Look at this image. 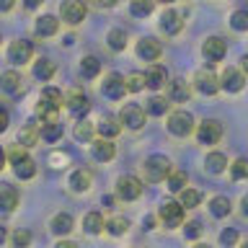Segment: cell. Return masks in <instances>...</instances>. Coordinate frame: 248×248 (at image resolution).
I'll return each mask as SVG.
<instances>
[{
    "label": "cell",
    "instance_id": "26",
    "mask_svg": "<svg viewBox=\"0 0 248 248\" xmlns=\"http://www.w3.org/2000/svg\"><path fill=\"white\" fill-rule=\"evenodd\" d=\"M104 228H106V222H104V215L101 212H88L83 217V230L88 232V235H98Z\"/></svg>",
    "mask_w": 248,
    "mask_h": 248
},
{
    "label": "cell",
    "instance_id": "50",
    "mask_svg": "<svg viewBox=\"0 0 248 248\" xmlns=\"http://www.w3.org/2000/svg\"><path fill=\"white\" fill-rule=\"evenodd\" d=\"M54 248H78V246L73 243V240H60V243L54 246Z\"/></svg>",
    "mask_w": 248,
    "mask_h": 248
},
{
    "label": "cell",
    "instance_id": "51",
    "mask_svg": "<svg viewBox=\"0 0 248 248\" xmlns=\"http://www.w3.org/2000/svg\"><path fill=\"white\" fill-rule=\"evenodd\" d=\"M114 3H116V0H96V5H98V8H111Z\"/></svg>",
    "mask_w": 248,
    "mask_h": 248
},
{
    "label": "cell",
    "instance_id": "53",
    "mask_svg": "<svg viewBox=\"0 0 248 248\" xmlns=\"http://www.w3.org/2000/svg\"><path fill=\"white\" fill-rule=\"evenodd\" d=\"M39 3H42V0H23V5H26V8H36Z\"/></svg>",
    "mask_w": 248,
    "mask_h": 248
},
{
    "label": "cell",
    "instance_id": "58",
    "mask_svg": "<svg viewBox=\"0 0 248 248\" xmlns=\"http://www.w3.org/2000/svg\"><path fill=\"white\" fill-rule=\"evenodd\" d=\"M160 3H176V0H160Z\"/></svg>",
    "mask_w": 248,
    "mask_h": 248
},
{
    "label": "cell",
    "instance_id": "28",
    "mask_svg": "<svg viewBox=\"0 0 248 248\" xmlns=\"http://www.w3.org/2000/svg\"><path fill=\"white\" fill-rule=\"evenodd\" d=\"M101 73V60L98 57H83V62H80V75L85 78V80H93Z\"/></svg>",
    "mask_w": 248,
    "mask_h": 248
},
{
    "label": "cell",
    "instance_id": "45",
    "mask_svg": "<svg viewBox=\"0 0 248 248\" xmlns=\"http://www.w3.org/2000/svg\"><path fill=\"white\" fill-rule=\"evenodd\" d=\"M220 243L222 246H235L238 243V230H232V228H225L222 232H220Z\"/></svg>",
    "mask_w": 248,
    "mask_h": 248
},
{
    "label": "cell",
    "instance_id": "24",
    "mask_svg": "<svg viewBox=\"0 0 248 248\" xmlns=\"http://www.w3.org/2000/svg\"><path fill=\"white\" fill-rule=\"evenodd\" d=\"M189 96H191V88H189V83H186V80L168 83V98H170V101L184 104V101H189Z\"/></svg>",
    "mask_w": 248,
    "mask_h": 248
},
{
    "label": "cell",
    "instance_id": "6",
    "mask_svg": "<svg viewBox=\"0 0 248 248\" xmlns=\"http://www.w3.org/2000/svg\"><path fill=\"white\" fill-rule=\"evenodd\" d=\"M220 137H222V124L217 119H204L197 127V140L202 145H215L220 142Z\"/></svg>",
    "mask_w": 248,
    "mask_h": 248
},
{
    "label": "cell",
    "instance_id": "22",
    "mask_svg": "<svg viewBox=\"0 0 248 248\" xmlns=\"http://www.w3.org/2000/svg\"><path fill=\"white\" fill-rule=\"evenodd\" d=\"M160 29L166 31L168 36H173V34H178V31L184 29L181 13H176V11H166V13L160 16Z\"/></svg>",
    "mask_w": 248,
    "mask_h": 248
},
{
    "label": "cell",
    "instance_id": "16",
    "mask_svg": "<svg viewBox=\"0 0 248 248\" xmlns=\"http://www.w3.org/2000/svg\"><path fill=\"white\" fill-rule=\"evenodd\" d=\"M160 52H163V46H160L158 39H153V36H147V39H142V42H137V54H140L145 62L158 60Z\"/></svg>",
    "mask_w": 248,
    "mask_h": 248
},
{
    "label": "cell",
    "instance_id": "36",
    "mask_svg": "<svg viewBox=\"0 0 248 248\" xmlns=\"http://www.w3.org/2000/svg\"><path fill=\"white\" fill-rule=\"evenodd\" d=\"M106 42H108V46H111L114 52H122L124 46H127V34H124L122 29H111L108 36H106Z\"/></svg>",
    "mask_w": 248,
    "mask_h": 248
},
{
    "label": "cell",
    "instance_id": "4",
    "mask_svg": "<svg viewBox=\"0 0 248 248\" xmlns=\"http://www.w3.org/2000/svg\"><path fill=\"white\" fill-rule=\"evenodd\" d=\"M168 132L176 137H189L194 132V116L189 111H173L168 116Z\"/></svg>",
    "mask_w": 248,
    "mask_h": 248
},
{
    "label": "cell",
    "instance_id": "29",
    "mask_svg": "<svg viewBox=\"0 0 248 248\" xmlns=\"http://www.w3.org/2000/svg\"><path fill=\"white\" fill-rule=\"evenodd\" d=\"M52 75H54V65L49 60H39V62H34V78L36 80H42V83H46V80H52Z\"/></svg>",
    "mask_w": 248,
    "mask_h": 248
},
{
    "label": "cell",
    "instance_id": "57",
    "mask_svg": "<svg viewBox=\"0 0 248 248\" xmlns=\"http://www.w3.org/2000/svg\"><path fill=\"white\" fill-rule=\"evenodd\" d=\"M194 248H212V246H207V243H197Z\"/></svg>",
    "mask_w": 248,
    "mask_h": 248
},
{
    "label": "cell",
    "instance_id": "32",
    "mask_svg": "<svg viewBox=\"0 0 248 248\" xmlns=\"http://www.w3.org/2000/svg\"><path fill=\"white\" fill-rule=\"evenodd\" d=\"M155 0H129V13L137 16V18H145V16L153 13Z\"/></svg>",
    "mask_w": 248,
    "mask_h": 248
},
{
    "label": "cell",
    "instance_id": "27",
    "mask_svg": "<svg viewBox=\"0 0 248 248\" xmlns=\"http://www.w3.org/2000/svg\"><path fill=\"white\" fill-rule=\"evenodd\" d=\"M39 137L46 140V142H57V140L62 137V122H46L42 124V129H39Z\"/></svg>",
    "mask_w": 248,
    "mask_h": 248
},
{
    "label": "cell",
    "instance_id": "23",
    "mask_svg": "<svg viewBox=\"0 0 248 248\" xmlns=\"http://www.w3.org/2000/svg\"><path fill=\"white\" fill-rule=\"evenodd\" d=\"M73 215H67V212H57L52 217V222H49V228L54 235H67L70 230H73Z\"/></svg>",
    "mask_w": 248,
    "mask_h": 248
},
{
    "label": "cell",
    "instance_id": "9",
    "mask_svg": "<svg viewBox=\"0 0 248 248\" xmlns=\"http://www.w3.org/2000/svg\"><path fill=\"white\" fill-rule=\"evenodd\" d=\"M194 85H197V91L204 93V96H215V93L220 91V78H217L212 70H199V73L194 75Z\"/></svg>",
    "mask_w": 248,
    "mask_h": 248
},
{
    "label": "cell",
    "instance_id": "21",
    "mask_svg": "<svg viewBox=\"0 0 248 248\" xmlns=\"http://www.w3.org/2000/svg\"><path fill=\"white\" fill-rule=\"evenodd\" d=\"M91 184H93V173H91V170H85V168H78L75 173L70 176V189H73L75 194L88 191Z\"/></svg>",
    "mask_w": 248,
    "mask_h": 248
},
{
    "label": "cell",
    "instance_id": "5",
    "mask_svg": "<svg viewBox=\"0 0 248 248\" xmlns=\"http://www.w3.org/2000/svg\"><path fill=\"white\" fill-rule=\"evenodd\" d=\"M140 194H142V181L137 176H122L116 181V197L119 199L135 202V199H140Z\"/></svg>",
    "mask_w": 248,
    "mask_h": 248
},
{
    "label": "cell",
    "instance_id": "33",
    "mask_svg": "<svg viewBox=\"0 0 248 248\" xmlns=\"http://www.w3.org/2000/svg\"><path fill=\"white\" fill-rule=\"evenodd\" d=\"M209 212H212V217H228L230 215V199L228 197H212Z\"/></svg>",
    "mask_w": 248,
    "mask_h": 248
},
{
    "label": "cell",
    "instance_id": "52",
    "mask_svg": "<svg viewBox=\"0 0 248 248\" xmlns=\"http://www.w3.org/2000/svg\"><path fill=\"white\" fill-rule=\"evenodd\" d=\"M240 207H243V217H248V194L243 197V202H240Z\"/></svg>",
    "mask_w": 248,
    "mask_h": 248
},
{
    "label": "cell",
    "instance_id": "47",
    "mask_svg": "<svg viewBox=\"0 0 248 248\" xmlns=\"http://www.w3.org/2000/svg\"><path fill=\"white\" fill-rule=\"evenodd\" d=\"M8 129V111L5 108H0V132Z\"/></svg>",
    "mask_w": 248,
    "mask_h": 248
},
{
    "label": "cell",
    "instance_id": "2",
    "mask_svg": "<svg viewBox=\"0 0 248 248\" xmlns=\"http://www.w3.org/2000/svg\"><path fill=\"white\" fill-rule=\"evenodd\" d=\"M5 158H11V166H13V173L21 178V181H29V178L36 176V163L29 158L26 153L21 150V147H13L11 153L5 155Z\"/></svg>",
    "mask_w": 248,
    "mask_h": 248
},
{
    "label": "cell",
    "instance_id": "43",
    "mask_svg": "<svg viewBox=\"0 0 248 248\" xmlns=\"http://www.w3.org/2000/svg\"><path fill=\"white\" fill-rule=\"evenodd\" d=\"M31 243V232L29 230H16L11 235V246L13 248H26Z\"/></svg>",
    "mask_w": 248,
    "mask_h": 248
},
{
    "label": "cell",
    "instance_id": "54",
    "mask_svg": "<svg viewBox=\"0 0 248 248\" xmlns=\"http://www.w3.org/2000/svg\"><path fill=\"white\" fill-rule=\"evenodd\" d=\"M101 204H106V207H111V204H114V197H104V199H101Z\"/></svg>",
    "mask_w": 248,
    "mask_h": 248
},
{
    "label": "cell",
    "instance_id": "13",
    "mask_svg": "<svg viewBox=\"0 0 248 248\" xmlns=\"http://www.w3.org/2000/svg\"><path fill=\"white\" fill-rule=\"evenodd\" d=\"M225 52H228V44H225V39H220V36H209V39H204V44H202V54H204L207 62H220L225 57Z\"/></svg>",
    "mask_w": 248,
    "mask_h": 248
},
{
    "label": "cell",
    "instance_id": "40",
    "mask_svg": "<svg viewBox=\"0 0 248 248\" xmlns=\"http://www.w3.org/2000/svg\"><path fill=\"white\" fill-rule=\"evenodd\" d=\"M124 85H127V91H132V93L142 91L145 88V75L142 73H129L127 78H124Z\"/></svg>",
    "mask_w": 248,
    "mask_h": 248
},
{
    "label": "cell",
    "instance_id": "55",
    "mask_svg": "<svg viewBox=\"0 0 248 248\" xmlns=\"http://www.w3.org/2000/svg\"><path fill=\"white\" fill-rule=\"evenodd\" d=\"M3 166H5V150L0 147V170H3Z\"/></svg>",
    "mask_w": 248,
    "mask_h": 248
},
{
    "label": "cell",
    "instance_id": "30",
    "mask_svg": "<svg viewBox=\"0 0 248 248\" xmlns=\"http://www.w3.org/2000/svg\"><path fill=\"white\" fill-rule=\"evenodd\" d=\"M204 166H207L209 173H222V170L228 168V158H225L222 153H209L207 160H204Z\"/></svg>",
    "mask_w": 248,
    "mask_h": 248
},
{
    "label": "cell",
    "instance_id": "41",
    "mask_svg": "<svg viewBox=\"0 0 248 248\" xmlns=\"http://www.w3.org/2000/svg\"><path fill=\"white\" fill-rule=\"evenodd\" d=\"M91 137H93V124L85 122V119H80V122L75 124V140H83V142H88Z\"/></svg>",
    "mask_w": 248,
    "mask_h": 248
},
{
    "label": "cell",
    "instance_id": "31",
    "mask_svg": "<svg viewBox=\"0 0 248 248\" xmlns=\"http://www.w3.org/2000/svg\"><path fill=\"white\" fill-rule=\"evenodd\" d=\"M96 129H98L101 140H111V137H116L122 132V124H116L114 119H101Z\"/></svg>",
    "mask_w": 248,
    "mask_h": 248
},
{
    "label": "cell",
    "instance_id": "11",
    "mask_svg": "<svg viewBox=\"0 0 248 248\" xmlns=\"http://www.w3.org/2000/svg\"><path fill=\"white\" fill-rule=\"evenodd\" d=\"M60 13H62V21H67L70 26H75V23H80L85 18L88 8H85V3H80V0H65L60 8Z\"/></svg>",
    "mask_w": 248,
    "mask_h": 248
},
{
    "label": "cell",
    "instance_id": "15",
    "mask_svg": "<svg viewBox=\"0 0 248 248\" xmlns=\"http://www.w3.org/2000/svg\"><path fill=\"white\" fill-rule=\"evenodd\" d=\"M243 85H246V78H243V73H240V70H235V67H228V70L222 73V78H220V88L228 91V93L243 91Z\"/></svg>",
    "mask_w": 248,
    "mask_h": 248
},
{
    "label": "cell",
    "instance_id": "37",
    "mask_svg": "<svg viewBox=\"0 0 248 248\" xmlns=\"http://www.w3.org/2000/svg\"><path fill=\"white\" fill-rule=\"evenodd\" d=\"M199 202H202V194L197 189H189V186H186L181 191V202H178V204L186 207V209H194V207H199Z\"/></svg>",
    "mask_w": 248,
    "mask_h": 248
},
{
    "label": "cell",
    "instance_id": "1",
    "mask_svg": "<svg viewBox=\"0 0 248 248\" xmlns=\"http://www.w3.org/2000/svg\"><path fill=\"white\" fill-rule=\"evenodd\" d=\"M65 104L62 101V91L57 88H44L42 91V96H39V116H42L44 122H57V111H60V106Z\"/></svg>",
    "mask_w": 248,
    "mask_h": 248
},
{
    "label": "cell",
    "instance_id": "35",
    "mask_svg": "<svg viewBox=\"0 0 248 248\" xmlns=\"http://www.w3.org/2000/svg\"><path fill=\"white\" fill-rule=\"evenodd\" d=\"M166 181H168V191L173 194H181L186 189V173H181V170H170Z\"/></svg>",
    "mask_w": 248,
    "mask_h": 248
},
{
    "label": "cell",
    "instance_id": "8",
    "mask_svg": "<svg viewBox=\"0 0 248 248\" xmlns=\"http://www.w3.org/2000/svg\"><path fill=\"white\" fill-rule=\"evenodd\" d=\"M101 93H104L106 98L111 101H119L124 98V93H127V85H124V78L119 73H111L104 78V85H101Z\"/></svg>",
    "mask_w": 248,
    "mask_h": 248
},
{
    "label": "cell",
    "instance_id": "7",
    "mask_svg": "<svg viewBox=\"0 0 248 248\" xmlns=\"http://www.w3.org/2000/svg\"><path fill=\"white\" fill-rule=\"evenodd\" d=\"M119 122L127 129H142L145 127V108H140L137 104H127L119 114Z\"/></svg>",
    "mask_w": 248,
    "mask_h": 248
},
{
    "label": "cell",
    "instance_id": "59",
    "mask_svg": "<svg viewBox=\"0 0 248 248\" xmlns=\"http://www.w3.org/2000/svg\"><path fill=\"white\" fill-rule=\"evenodd\" d=\"M243 248H248V240H246V243H243Z\"/></svg>",
    "mask_w": 248,
    "mask_h": 248
},
{
    "label": "cell",
    "instance_id": "42",
    "mask_svg": "<svg viewBox=\"0 0 248 248\" xmlns=\"http://www.w3.org/2000/svg\"><path fill=\"white\" fill-rule=\"evenodd\" d=\"M230 26L235 31H248V13L246 11H235L230 16Z\"/></svg>",
    "mask_w": 248,
    "mask_h": 248
},
{
    "label": "cell",
    "instance_id": "10",
    "mask_svg": "<svg viewBox=\"0 0 248 248\" xmlns=\"http://www.w3.org/2000/svg\"><path fill=\"white\" fill-rule=\"evenodd\" d=\"M31 52H34L31 42L16 39V42H11V46H8V62H11V65H23V62L31 60Z\"/></svg>",
    "mask_w": 248,
    "mask_h": 248
},
{
    "label": "cell",
    "instance_id": "44",
    "mask_svg": "<svg viewBox=\"0 0 248 248\" xmlns=\"http://www.w3.org/2000/svg\"><path fill=\"white\" fill-rule=\"evenodd\" d=\"M230 173H232V178H248V160L246 158H238L230 166Z\"/></svg>",
    "mask_w": 248,
    "mask_h": 248
},
{
    "label": "cell",
    "instance_id": "48",
    "mask_svg": "<svg viewBox=\"0 0 248 248\" xmlns=\"http://www.w3.org/2000/svg\"><path fill=\"white\" fill-rule=\"evenodd\" d=\"M142 225H145V230H153V228H155V217H153V215H147L145 220H142Z\"/></svg>",
    "mask_w": 248,
    "mask_h": 248
},
{
    "label": "cell",
    "instance_id": "18",
    "mask_svg": "<svg viewBox=\"0 0 248 248\" xmlns=\"http://www.w3.org/2000/svg\"><path fill=\"white\" fill-rule=\"evenodd\" d=\"M21 75L16 73V70H5V73H0V91L8 93V96H16V93L21 91Z\"/></svg>",
    "mask_w": 248,
    "mask_h": 248
},
{
    "label": "cell",
    "instance_id": "56",
    "mask_svg": "<svg viewBox=\"0 0 248 248\" xmlns=\"http://www.w3.org/2000/svg\"><path fill=\"white\" fill-rule=\"evenodd\" d=\"M243 70H246V73H248V54H246V57H243Z\"/></svg>",
    "mask_w": 248,
    "mask_h": 248
},
{
    "label": "cell",
    "instance_id": "19",
    "mask_svg": "<svg viewBox=\"0 0 248 248\" xmlns=\"http://www.w3.org/2000/svg\"><path fill=\"white\" fill-rule=\"evenodd\" d=\"M114 142L111 140H96L91 147V155H93V160H98V163H108L114 158Z\"/></svg>",
    "mask_w": 248,
    "mask_h": 248
},
{
    "label": "cell",
    "instance_id": "49",
    "mask_svg": "<svg viewBox=\"0 0 248 248\" xmlns=\"http://www.w3.org/2000/svg\"><path fill=\"white\" fill-rule=\"evenodd\" d=\"M16 5V0H0V11H11Z\"/></svg>",
    "mask_w": 248,
    "mask_h": 248
},
{
    "label": "cell",
    "instance_id": "25",
    "mask_svg": "<svg viewBox=\"0 0 248 248\" xmlns=\"http://www.w3.org/2000/svg\"><path fill=\"white\" fill-rule=\"evenodd\" d=\"M57 29H60V21L54 18V16H42V18L36 21V26H34L36 36H54Z\"/></svg>",
    "mask_w": 248,
    "mask_h": 248
},
{
    "label": "cell",
    "instance_id": "14",
    "mask_svg": "<svg viewBox=\"0 0 248 248\" xmlns=\"http://www.w3.org/2000/svg\"><path fill=\"white\" fill-rule=\"evenodd\" d=\"M65 104H67V111L73 114L75 119H83V116L91 111V101H88V96H85V93H80V91L70 93Z\"/></svg>",
    "mask_w": 248,
    "mask_h": 248
},
{
    "label": "cell",
    "instance_id": "3",
    "mask_svg": "<svg viewBox=\"0 0 248 248\" xmlns=\"http://www.w3.org/2000/svg\"><path fill=\"white\" fill-rule=\"evenodd\" d=\"M145 178L150 184H160V181H166L168 173H170V160L166 158V155H150V158L145 160Z\"/></svg>",
    "mask_w": 248,
    "mask_h": 248
},
{
    "label": "cell",
    "instance_id": "38",
    "mask_svg": "<svg viewBox=\"0 0 248 248\" xmlns=\"http://www.w3.org/2000/svg\"><path fill=\"white\" fill-rule=\"evenodd\" d=\"M36 140H39V127H36V124H26V127L18 132V142L26 145V147H31Z\"/></svg>",
    "mask_w": 248,
    "mask_h": 248
},
{
    "label": "cell",
    "instance_id": "34",
    "mask_svg": "<svg viewBox=\"0 0 248 248\" xmlns=\"http://www.w3.org/2000/svg\"><path fill=\"white\" fill-rule=\"evenodd\" d=\"M145 111L153 114V116H163L168 111V101L160 98V96H153L150 101H145Z\"/></svg>",
    "mask_w": 248,
    "mask_h": 248
},
{
    "label": "cell",
    "instance_id": "20",
    "mask_svg": "<svg viewBox=\"0 0 248 248\" xmlns=\"http://www.w3.org/2000/svg\"><path fill=\"white\" fill-rule=\"evenodd\" d=\"M18 207V191L8 184H0V212H13Z\"/></svg>",
    "mask_w": 248,
    "mask_h": 248
},
{
    "label": "cell",
    "instance_id": "12",
    "mask_svg": "<svg viewBox=\"0 0 248 248\" xmlns=\"http://www.w3.org/2000/svg\"><path fill=\"white\" fill-rule=\"evenodd\" d=\"M158 217L163 220L166 228H178V225L184 222V207L178 204V202H166V204L160 207Z\"/></svg>",
    "mask_w": 248,
    "mask_h": 248
},
{
    "label": "cell",
    "instance_id": "17",
    "mask_svg": "<svg viewBox=\"0 0 248 248\" xmlns=\"http://www.w3.org/2000/svg\"><path fill=\"white\" fill-rule=\"evenodd\" d=\"M166 80H168V70L163 67V65H150V67H147V73H145V85H147L150 91L163 88V85H166Z\"/></svg>",
    "mask_w": 248,
    "mask_h": 248
},
{
    "label": "cell",
    "instance_id": "46",
    "mask_svg": "<svg viewBox=\"0 0 248 248\" xmlns=\"http://www.w3.org/2000/svg\"><path fill=\"white\" fill-rule=\"evenodd\" d=\"M184 235L189 238V240H197L202 235V225L194 220V222H186V228H184Z\"/></svg>",
    "mask_w": 248,
    "mask_h": 248
},
{
    "label": "cell",
    "instance_id": "39",
    "mask_svg": "<svg viewBox=\"0 0 248 248\" xmlns=\"http://www.w3.org/2000/svg\"><path fill=\"white\" fill-rule=\"evenodd\" d=\"M129 228V222H127V217H111V220L106 222V230L111 232V235H124Z\"/></svg>",
    "mask_w": 248,
    "mask_h": 248
}]
</instances>
